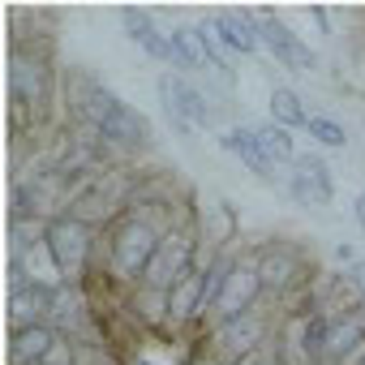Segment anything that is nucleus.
<instances>
[{
    "mask_svg": "<svg viewBox=\"0 0 365 365\" xmlns=\"http://www.w3.org/2000/svg\"><path fill=\"white\" fill-rule=\"evenodd\" d=\"M69 91H73V103H78L82 120H91L103 138H112V142H120V146H146L150 129H146L142 112H133V108H129L125 99H116L108 86H99V82L73 73V78H69Z\"/></svg>",
    "mask_w": 365,
    "mask_h": 365,
    "instance_id": "f257e3e1",
    "label": "nucleus"
},
{
    "mask_svg": "<svg viewBox=\"0 0 365 365\" xmlns=\"http://www.w3.org/2000/svg\"><path fill=\"white\" fill-rule=\"evenodd\" d=\"M159 241H163L159 228H150V224L138 220V215H125V220L112 228V241H108V267H112V275H120V279H142V271L150 267Z\"/></svg>",
    "mask_w": 365,
    "mask_h": 365,
    "instance_id": "f03ea898",
    "label": "nucleus"
},
{
    "mask_svg": "<svg viewBox=\"0 0 365 365\" xmlns=\"http://www.w3.org/2000/svg\"><path fill=\"white\" fill-rule=\"evenodd\" d=\"M43 237H48L56 267H61V279L78 284L86 275V262H91V224L78 215H56L52 224H43Z\"/></svg>",
    "mask_w": 365,
    "mask_h": 365,
    "instance_id": "7ed1b4c3",
    "label": "nucleus"
},
{
    "mask_svg": "<svg viewBox=\"0 0 365 365\" xmlns=\"http://www.w3.org/2000/svg\"><path fill=\"white\" fill-rule=\"evenodd\" d=\"M159 95H163V112H168V120H172V129L180 138H190L194 129H211L215 125L211 103H207V95L198 86H190V82H180V78L168 73V78H159Z\"/></svg>",
    "mask_w": 365,
    "mask_h": 365,
    "instance_id": "20e7f679",
    "label": "nucleus"
},
{
    "mask_svg": "<svg viewBox=\"0 0 365 365\" xmlns=\"http://www.w3.org/2000/svg\"><path fill=\"white\" fill-rule=\"evenodd\" d=\"M258 292H262L258 258H232V271H228V279H224L220 297L211 301V309H215L220 327H228V322H237V318L254 314V297H258Z\"/></svg>",
    "mask_w": 365,
    "mask_h": 365,
    "instance_id": "39448f33",
    "label": "nucleus"
},
{
    "mask_svg": "<svg viewBox=\"0 0 365 365\" xmlns=\"http://www.w3.org/2000/svg\"><path fill=\"white\" fill-rule=\"evenodd\" d=\"M190 267H198V262H194V241H190L185 232H163V241H159L150 267L142 271V288L168 292V288H172L180 275H185Z\"/></svg>",
    "mask_w": 365,
    "mask_h": 365,
    "instance_id": "423d86ee",
    "label": "nucleus"
},
{
    "mask_svg": "<svg viewBox=\"0 0 365 365\" xmlns=\"http://www.w3.org/2000/svg\"><path fill=\"white\" fill-rule=\"evenodd\" d=\"M9 82H14V95L39 116L43 112V103L52 99V69H48V61H39V56H31V52H14V61H9Z\"/></svg>",
    "mask_w": 365,
    "mask_h": 365,
    "instance_id": "0eeeda50",
    "label": "nucleus"
},
{
    "mask_svg": "<svg viewBox=\"0 0 365 365\" xmlns=\"http://www.w3.org/2000/svg\"><path fill=\"white\" fill-rule=\"evenodd\" d=\"M258 31H262V43L275 52L279 65H288V69H305V73L318 69V56H314V52H309V48H305V43H301V39L275 18V14H258Z\"/></svg>",
    "mask_w": 365,
    "mask_h": 365,
    "instance_id": "6e6552de",
    "label": "nucleus"
},
{
    "mask_svg": "<svg viewBox=\"0 0 365 365\" xmlns=\"http://www.w3.org/2000/svg\"><path fill=\"white\" fill-rule=\"evenodd\" d=\"M198 309H207V275H202L198 267H190L185 275L168 288V318L185 322V318H194Z\"/></svg>",
    "mask_w": 365,
    "mask_h": 365,
    "instance_id": "1a4fd4ad",
    "label": "nucleus"
},
{
    "mask_svg": "<svg viewBox=\"0 0 365 365\" xmlns=\"http://www.w3.org/2000/svg\"><path fill=\"white\" fill-rule=\"evenodd\" d=\"M52 292H56V288H39V284L14 288V292H9V318H14V331H22V327H39L43 318H52Z\"/></svg>",
    "mask_w": 365,
    "mask_h": 365,
    "instance_id": "9d476101",
    "label": "nucleus"
},
{
    "mask_svg": "<svg viewBox=\"0 0 365 365\" xmlns=\"http://www.w3.org/2000/svg\"><path fill=\"white\" fill-rule=\"evenodd\" d=\"M56 344H61L56 327H48V322H39V327H22V331H14L9 361H14V365H43L48 352H52Z\"/></svg>",
    "mask_w": 365,
    "mask_h": 365,
    "instance_id": "9b49d317",
    "label": "nucleus"
},
{
    "mask_svg": "<svg viewBox=\"0 0 365 365\" xmlns=\"http://www.w3.org/2000/svg\"><path fill=\"white\" fill-rule=\"evenodd\" d=\"M220 146H228L250 172H258L262 180H275V159L262 150V142H258V133H250V129H232V133H224L220 138Z\"/></svg>",
    "mask_w": 365,
    "mask_h": 365,
    "instance_id": "f8f14e48",
    "label": "nucleus"
},
{
    "mask_svg": "<svg viewBox=\"0 0 365 365\" xmlns=\"http://www.w3.org/2000/svg\"><path fill=\"white\" fill-rule=\"evenodd\" d=\"M258 279L267 292H284L292 279H297V258L284 250V245H271L258 254Z\"/></svg>",
    "mask_w": 365,
    "mask_h": 365,
    "instance_id": "ddd939ff",
    "label": "nucleus"
},
{
    "mask_svg": "<svg viewBox=\"0 0 365 365\" xmlns=\"http://www.w3.org/2000/svg\"><path fill=\"white\" fill-rule=\"evenodd\" d=\"M120 18H125V26H129V39H133L142 52H150L155 61H172V43H168V35H159L155 22H150L142 9H125Z\"/></svg>",
    "mask_w": 365,
    "mask_h": 365,
    "instance_id": "4468645a",
    "label": "nucleus"
},
{
    "mask_svg": "<svg viewBox=\"0 0 365 365\" xmlns=\"http://www.w3.org/2000/svg\"><path fill=\"white\" fill-rule=\"evenodd\" d=\"M365 327L356 322V314H344V318H327V361L335 356H348L356 344H361Z\"/></svg>",
    "mask_w": 365,
    "mask_h": 365,
    "instance_id": "2eb2a0df",
    "label": "nucleus"
},
{
    "mask_svg": "<svg viewBox=\"0 0 365 365\" xmlns=\"http://www.w3.org/2000/svg\"><path fill=\"white\" fill-rule=\"evenodd\" d=\"M271 112H275V120H279L284 129H305V125H309V116H305V108H301V95L288 91V86H275V91H271Z\"/></svg>",
    "mask_w": 365,
    "mask_h": 365,
    "instance_id": "dca6fc26",
    "label": "nucleus"
},
{
    "mask_svg": "<svg viewBox=\"0 0 365 365\" xmlns=\"http://www.w3.org/2000/svg\"><path fill=\"white\" fill-rule=\"evenodd\" d=\"M168 43H172V61L176 65H185V69H207V52H202V39L194 35V31H172L168 35Z\"/></svg>",
    "mask_w": 365,
    "mask_h": 365,
    "instance_id": "f3484780",
    "label": "nucleus"
},
{
    "mask_svg": "<svg viewBox=\"0 0 365 365\" xmlns=\"http://www.w3.org/2000/svg\"><path fill=\"white\" fill-rule=\"evenodd\" d=\"M288 194L297 198V202H305L309 211H318V207H327L331 202V194H335V185H331V180H314V176H292L288 180Z\"/></svg>",
    "mask_w": 365,
    "mask_h": 365,
    "instance_id": "a211bd4d",
    "label": "nucleus"
},
{
    "mask_svg": "<svg viewBox=\"0 0 365 365\" xmlns=\"http://www.w3.org/2000/svg\"><path fill=\"white\" fill-rule=\"evenodd\" d=\"M258 133V142H262V150L279 163H288V159H297V146H292V138H288V129L284 125H262V129H254Z\"/></svg>",
    "mask_w": 365,
    "mask_h": 365,
    "instance_id": "6ab92c4d",
    "label": "nucleus"
},
{
    "mask_svg": "<svg viewBox=\"0 0 365 365\" xmlns=\"http://www.w3.org/2000/svg\"><path fill=\"white\" fill-rule=\"evenodd\" d=\"M309 138L318 142V146H331V150H339V146H348V133H344V125L339 120H331V116H309Z\"/></svg>",
    "mask_w": 365,
    "mask_h": 365,
    "instance_id": "aec40b11",
    "label": "nucleus"
},
{
    "mask_svg": "<svg viewBox=\"0 0 365 365\" xmlns=\"http://www.w3.org/2000/svg\"><path fill=\"white\" fill-rule=\"evenodd\" d=\"M133 305H138V314H142L146 322H163V318H168V292H155V288H142Z\"/></svg>",
    "mask_w": 365,
    "mask_h": 365,
    "instance_id": "412c9836",
    "label": "nucleus"
},
{
    "mask_svg": "<svg viewBox=\"0 0 365 365\" xmlns=\"http://www.w3.org/2000/svg\"><path fill=\"white\" fill-rule=\"evenodd\" d=\"M224 339H241V348H237L241 356H245V352H254V348H258V344H254V339H258V322H254V314H245V318L228 322V327H224Z\"/></svg>",
    "mask_w": 365,
    "mask_h": 365,
    "instance_id": "4be33fe9",
    "label": "nucleus"
},
{
    "mask_svg": "<svg viewBox=\"0 0 365 365\" xmlns=\"http://www.w3.org/2000/svg\"><path fill=\"white\" fill-rule=\"evenodd\" d=\"M207 228H211V241H215V245H224V241L232 237V228H237V220H232V207H228V202H220V211H211Z\"/></svg>",
    "mask_w": 365,
    "mask_h": 365,
    "instance_id": "5701e85b",
    "label": "nucleus"
},
{
    "mask_svg": "<svg viewBox=\"0 0 365 365\" xmlns=\"http://www.w3.org/2000/svg\"><path fill=\"white\" fill-rule=\"evenodd\" d=\"M305 352L314 361H327V318H309V331H305Z\"/></svg>",
    "mask_w": 365,
    "mask_h": 365,
    "instance_id": "b1692460",
    "label": "nucleus"
},
{
    "mask_svg": "<svg viewBox=\"0 0 365 365\" xmlns=\"http://www.w3.org/2000/svg\"><path fill=\"white\" fill-rule=\"evenodd\" d=\"M292 163H297V172H301V176H314V180H331V168H327L318 155H297Z\"/></svg>",
    "mask_w": 365,
    "mask_h": 365,
    "instance_id": "393cba45",
    "label": "nucleus"
},
{
    "mask_svg": "<svg viewBox=\"0 0 365 365\" xmlns=\"http://www.w3.org/2000/svg\"><path fill=\"white\" fill-rule=\"evenodd\" d=\"M43 365H73V352H69L65 344H56V348L48 352V361H43Z\"/></svg>",
    "mask_w": 365,
    "mask_h": 365,
    "instance_id": "a878e982",
    "label": "nucleus"
},
{
    "mask_svg": "<svg viewBox=\"0 0 365 365\" xmlns=\"http://www.w3.org/2000/svg\"><path fill=\"white\" fill-rule=\"evenodd\" d=\"M232 365H271V361H267V352H258V348H254V352H245V356H237Z\"/></svg>",
    "mask_w": 365,
    "mask_h": 365,
    "instance_id": "bb28decb",
    "label": "nucleus"
},
{
    "mask_svg": "<svg viewBox=\"0 0 365 365\" xmlns=\"http://www.w3.org/2000/svg\"><path fill=\"white\" fill-rule=\"evenodd\" d=\"M352 279H356V288H361V297H365V258L352 262Z\"/></svg>",
    "mask_w": 365,
    "mask_h": 365,
    "instance_id": "cd10ccee",
    "label": "nucleus"
},
{
    "mask_svg": "<svg viewBox=\"0 0 365 365\" xmlns=\"http://www.w3.org/2000/svg\"><path fill=\"white\" fill-rule=\"evenodd\" d=\"M352 211H356V224H361V232H365V194H356V202H352Z\"/></svg>",
    "mask_w": 365,
    "mask_h": 365,
    "instance_id": "c85d7f7f",
    "label": "nucleus"
},
{
    "mask_svg": "<svg viewBox=\"0 0 365 365\" xmlns=\"http://www.w3.org/2000/svg\"><path fill=\"white\" fill-rule=\"evenodd\" d=\"M309 18H314V22H318V26H322V31H327V26H331V18H327V9H309Z\"/></svg>",
    "mask_w": 365,
    "mask_h": 365,
    "instance_id": "c756f323",
    "label": "nucleus"
},
{
    "mask_svg": "<svg viewBox=\"0 0 365 365\" xmlns=\"http://www.w3.org/2000/svg\"><path fill=\"white\" fill-rule=\"evenodd\" d=\"M138 365H146V361H138Z\"/></svg>",
    "mask_w": 365,
    "mask_h": 365,
    "instance_id": "7c9ffc66",
    "label": "nucleus"
}]
</instances>
